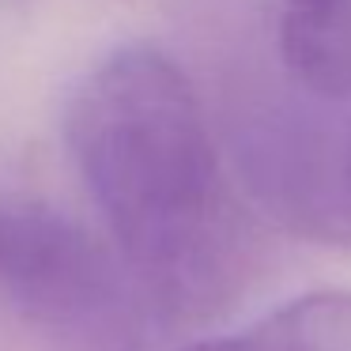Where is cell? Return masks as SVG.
<instances>
[{"label": "cell", "instance_id": "cell-5", "mask_svg": "<svg viewBox=\"0 0 351 351\" xmlns=\"http://www.w3.org/2000/svg\"><path fill=\"white\" fill-rule=\"evenodd\" d=\"M185 351H351V287L295 295L265 317L204 336Z\"/></svg>", "mask_w": 351, "mask_h": 351}, {"label": "cell", "instance_id": "cell-2", "mask_svg": "<svg viewBox=\"0 0 351 351\" xmlns=\"http://www.w3.org/2000/svg\"><path fill=\"white\" fill-rule=\"evenodd\" d=\"M0 306L61 351H136L152 313L110 238L12 193H0Z\"/></svg>", "mask_w": 351, "mask_h": 351}, {"label": "cell", "instance_id": "cell-1", "mask_svg": "<svg viewBox=\"0 0 351 351\" xmlns=\"http://www.w3.org/2000/svg\"><path fill=\"white\" fill-rule=\"evenodd\" d=\"M61 136L152 313L204 325L245 295L261 265L257 223L167 49L125 42L102 53L64 102Z\"/></svg>", "mask_w": 351, "mask_h": 351}, {"label": "cell", "instance_id": "cell-3", "mask_svg": "<svg viewBox=\"0 0 351 351\" xmlns=\"http://www.w3.org/2000/svg\"><path fill=\"white\" fill-rule=\"evenodd\" d=\"M261 197L287 227L306 238L351 245V117L328 144H291L283 152H261ZM257 155V159H261Z\"/></svg>", "mask_w": 351, "mask_h": 351}, {"label": "cell", "instance_id": "cell-4", "mask_svg": "<svg viewBox=\"0 0 351 351\" xmlns=\"http://www.w3.org/2000/svg\"><path fill=\"white\" fill-rule=\"evenodd\" d=\"M280 61L310 99L351 95V0H280Z\"/></svg>", "mask_w": 351, "mask_h": 351}]
</instances>
